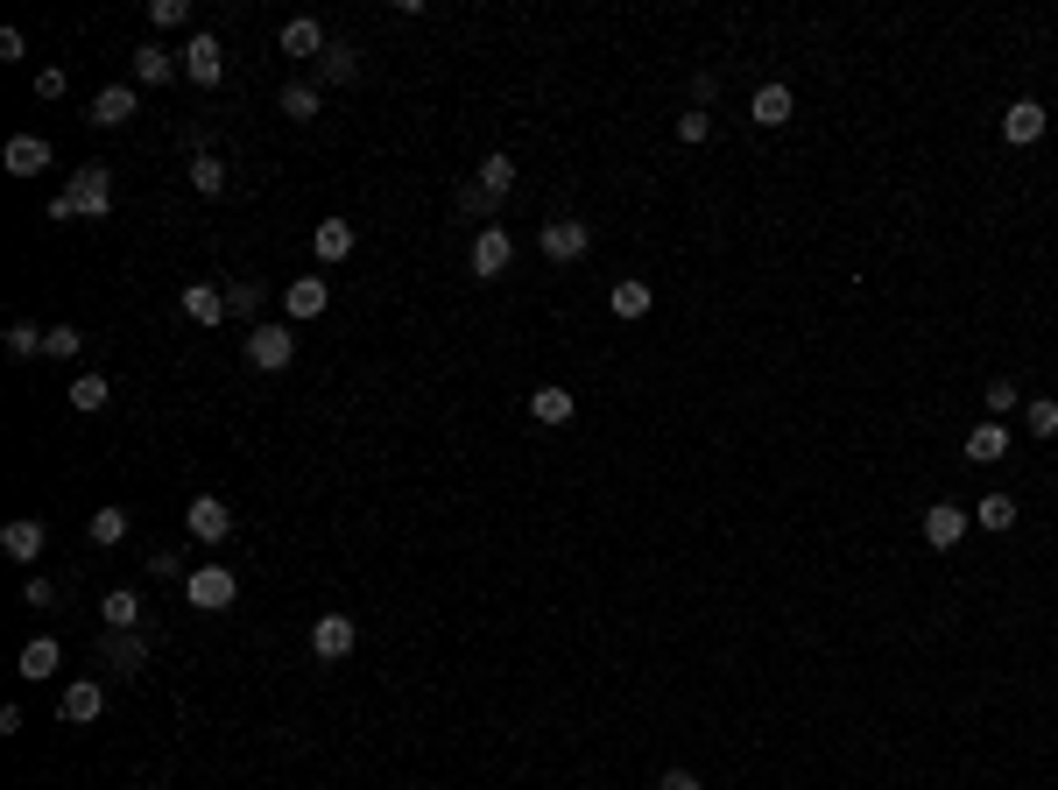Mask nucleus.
<instances>
[{
	"mask_svg": "<svg viewBox=\"0 0 1058 790\" xmlns=\"http://www.w3.org/2000/svg\"><path fill=\"white\" fill-rule=\"evenodd\" d=\"M184 600L198 607V615H227V607L241 600V579H233L227 564H198V572H184Z\"/></svg>",
	"mask_w": 1058,
	"mask_h": 790,
	"instance_id": "1",
	"label": "nucleus"
},
{
	"mask_svg": "<svg viewBox=\"0 0 1058 790\" xmlns=\"http://www.w3.org/2000/svg\"><path fill=\"white\" fill-rule=\"evenodd\" d=\"M247 367H262V375H276V367L296 361V332L290 325H247Z\"/></svg>",
	"mask_w": 1058,
	"mask_h": 790,
	"instance_id": "2",
	"label": "nucleus"
},
{
	"mask_svg": "<svg viewBox=\"0 0 1058 790\" xmlns=\"http://www.w3.org/2000/svg\"><path fill=\"white\" fill-rule=\"evenodd\" d=\"M64 198H71V212H78V219H107L113 212V177L99 170V162H93V170H71Z\"/></svg>",
	"mask_w": 1058,
	"mask_h": 790,
	"instance_id": "3",
	"label": "nucleus"
},
{
	"mask_svg": "<svg viewBox=\"0 0 1058 790\" xmlns=\"http://www.w3.org/2000/svg\"><path fill=\"white\" fill-rule=\"evenodd\" d=\"M353 643H361V629H353L346 615H318V621H311V657H318V664H346Z\"/></svg>",
	"mask_w": 1058,
	"mask_h": 790,
	"instance_id": "4",
	"label": "nucleus"
},
{
	"mask_svg": "<svg viewBox=\"0 0 1058 790\" xmlns=\"http://www.w3.org/2000/svg\"><path fill=\"white\" fill-rule=\"evenodd\" d=\"M99 664L113 670V678H142L148 670V643H142V629H107V643H99Z\"/></svg>",
	"mask_w": 1058,
	"mask_h": 790,
	"instance_id": "5",
	"label": "nucleus"
},
{
	"mask_svg": "<svg viewBox=\"0 0 1058 790\" xmlns=\"http://www.w3.org/2000/svg\"><path fill=\"white\" fill-rule=\"evenodd\" d=\"M536 247H544V262H579L593 247V227L586 219H550V227L536 233Z\"/></svg>",
	"mask_w": 1058,
	"mask_h": 790,
	"instance_id": "6",
	"label": "nucleus"
},
{
	"mask_svg": "<svg viewBox=\"0 0 1058 790\" xmlns=\"http://www.w3.org/2000/svg\"><path fill=\"white\" fill-rule=\"evenodd\" d=\"M177 57H184V78H191V85H205V93H212V85L227 78V50H219V36H191Z\"/></svg>",
	"mask_w": 1058,
	"mask_h": 790,
	"instance_id": "7",
	"label": "nucleus"
},
{
	"mask_svg": "<svg viewBox=\"0 0 1058 790\" xmlns=\"http://www.w3.org/2000/svg\"><path fill=\"white\" fill-rule=\"evenodd\" d=\"M509 262H515V241H509V227H481V233H473V276H481V282L509 276Z\"/></svg>",
	"mask_w": 1058,
	"mask_h": 790,
	"instance_id": "8",
	"label": "nucleus"
},
{
	"mask_svg": "<svg viewBox=\"0 0 1058 790\" xmlns=\"http://www.w3.org/2000/svg\"><path fill=\"white\" fill-rule=\"evenodd\" d=\"M184 530L198 536V544H227V536H233V509H227L219 495H198V501L184 509Z\"/></svg>",
	"mask_w": 1058,
	"mask_h": 790,
	"instance_id": "9",
	"label": "nucleus"
},
{
	"mask_svg": "<svg viewBox=\"0 0 1058 790\" xmlns=\"http://www.w3.org/2000/svg\"><path fill=\"white\" fill-rule=\"evenodd\" d=\"M57 713H64L71 727H93L99 713H107V684H99V678H71L64 698H57Z\"/></svg>",
	"mask_w": 1058,
	"mask_h": 790,
	"instance_id": "10",
	"label": "nucleus"
},
{
	"mask_svg": "<svg viewBox=\"0 0 1058 790\" xmlns=\"http://www.w3.org/2000/svg\"><path fill=\"white\" fill-rule=\"evenodd\" d=\"M1045 127H1051V113L1037 107V99H1017V107L1002 113V142H1009V148H1031V142H1045Z\"/></svg>",
	"mask_w": 1058,
	"mask_h": 790,
	"instance_id": "11",
	"label": "nucleus"
},
{
	"mask_svg": "<svg viewBox=\"0 0 1058 790\" xmlns=\"http://www.w3.org/2000/svg\"><path fill=\"white\" fill-rule=\"evenodd\" d=\"M0 170L8 177H42L50 170V142H42V134H14V142L0 148Z\"/></svg>",
	"mask_w": 1058,
	"mask_h": 790,
	"instance_id": "12",
	"label": "nucleus"
},
{
	"mask_svg": "<svg viewBox=\"0 0 1058 790\" xmlns=\"http://www.w3.org/2000/svg\"><path fill=\"white\" fill-rule=\"evenodd\" d=\"M325 304H332V282H325V276H296L290 290H282V311H290L296 325H304V318H325Z\"/></svg>",
	"mask_w": 1058,
	"mask_h": 790,
	"instance_id": "13",
	"label": "nucleus"
},
{
	"mask_svg": "<svg viewBox=\"0 0 1058 790\" xmlns=\"http://www.w3.org/2000/svg\"><path fill=\"white\" fill-rule=\"evenodd\" d=\"M791 113H798L791 85H755V99H749V121H755V127H783Z\"/></svg>",
	"mask_w": 1058,
	"mask_h": 790,
	"instance_id": "14",
	"label": "nucleus"
},
{
	"mask_svg": "<svg viewBox=\"0 0 1058 790\" xmlns=\"http://www.w3.org/2000/svg\"><path fill=\"white\" fill-rule=\"evenodd\" d=\"M177 71H184V57L162 50V42H142V50H134V85H170Z\"/></svg>",
	"mask_w": 1058,
	"mask_h": 790,
	"instance_id": "15",
	"label": "nucleus"
},
{
	"mask_svg": "<svg viewBox=\"0 0 1058 790\" xmlns=\"http://www.w3.org/2000/svg\"><path fill=\"white\" fill-rule=\"evenodd\" d=\"M966 523H974L966 509H952V501H938V509H925V544H932V550H952V544L966 536Z\"/></svg>",
	"mask_w": 1058,
	"mask_h": 790,
	"instance_id": "16",
	"label": "nucleus"
},
{
	"mask_svg": "<svg viewBox=\"0 0 1058 790\" xmlns=\"http://www.w3.org/2000/svg\"><path fill=\"white\" fill-rule=\"evenodd\" d=\"M177 304H184V318H198V325H219V318H227V290H219V282H184V296H177Z\"/></svg>",
	"mask_w": 1058,
	"mask_h": 790,
	"instance_id": "17",
	"label": "nucleus"
},
{
	"mask_svg": "<svg viewBox=\"0 0 1058 790\" xmlns=\"http://www.w3.org/2000/svg\"><path fill=\"white\" fill-rule=\"evenodd\" d=\"M649 304H657V290H649L643 276H629V282H615V290H607V311H615V318H649Z\"/></svg>",
	"mask_w": 1058,
	"mask_h": 790,
	"instance_id": "18",
	"label": "nucleus"
},
{
	"mask_svg": "<svg viewBox=\"0 0 1058 790\" xmlns=\"http://www.w3.org/2000/svg\"><path fill=\"white\" fill-rule=\"evenodd\" d=\"M93 127H127L134 121V85H107V93L93 99V113H85Z\"/></svg>",
	"mask_w": 1058,
	"mask_h": 790,
	"instance_id": "19",
	"label": "nucleus"
},
{
	"mask_svg": "<svg viewBox=\"0 0 1058 790\" xmlns=\"http://www.w3.org/2000/svg\"><path fill=\"white\" fill-rule=\"evenodd\" d=\"M42 536H50V530H42L36 515H22V523L0 530V550H8V558H22V564H36L42 558Z\"/></svg>",
	"mask_w": 1058,
	"mask_h": 790,
	"instance_id": "20",
	"label": "nucleus"
},
{
	"mask_svg": "<svg viewBox=\"0 0 1058 790\" xmlns=\"http://www.w3.org/2000/svg\"><path fill=\"white\" fill-rule=\"evenodd\" d=\"M325 28L311 22V14H296V22H282V57H325Z\"/></svg>",
	"mask_w": 1058,
	"mask_h": 790,
	"instance_id": "21",
	"label": "nucleus"
},
{
	"mask_svg": "<svg viewBox=\"0 0 1058 790\" xmlns=\"http://www.w3.org/2000/svg\"><path fill=\"white\" fill-rule=\"evenodd\" d=\"M99 621H107V629H142V593H134V586H113L107 593V600H99Z\"/></svg>",
	"mask_w": 1058,
	"mask_h": 790,
	"instance_id": "22",
	"label": "nucleus"
},
{
	"mask_svg": "<svg viewBox=\"0 0 1058 790\" xmlns=\"http://www.w3.org/2000/svg\"><path fill=\"white\" fill-rule=\"evenodd\" d=\"M276 107H282V121H318L325 93H318L311 78H296V85H282V93H276Z\"/></svg>",
	"mask_w": 1058,
	"mask_h": 790,
	"instance_id": "23",
	"label": "nucleus"
},
{
	"mask_svg": "<svg viewBox=\"0 0 1058 790\" xmlns=\"http://www.w3.org/2000/svg\"><path fill=\"white\" fill-rule=\"evenodd\" d=\"M311 255H318L325 268H332V262H346V255H353V227H346V219H325V227L311 233Z\"/></svg>",
	"mask_w": 1058,
	"mask_h": 790,
	"instance_id": "24",
	"label": "nucleus"
},
{
	"mask_svg": "<svg viewBox=\"0 0 1058 790\" xmlns=\"http://www.w3.org/2000/svg\"><path fill=\"white\" fill-rule=\"evenodd\" d=\"M572 410H579V402H572V389H558V381H544V389L530 396V416H536V424H572Z\"/></svg>",
	"mask_w": 1058,
	"mask_h": 790,
	"instance_id": "25",
	"label": "nucleus"
},
{
	"mask_svg": "<svg viewBox=\"0 0 1058 790\" xmlns=\"http://www.w3.org/2000/svg\"><path fill=\"white\" fill-rule=\"evenodd\" d=\"M318 71H325V85H353L361 78V50H353V42H325Z\"/></svg>",
	"mask_w": 1058,
	"mask_h": 790,
	"instance_id": "26",
	"label": "nucleus"
},
{
	"mask_svg": "<svg viewBox=\"0 0 1058 790\" xmlns=\"http://www.w3.org/2000/svg\"><path fill=\"white\" fill-rule=\"evenodd\" d=\"M473 184H481L487 198L501 205V198H509V191H515V162H509V156H501V148H495V156H487L481 170H473Z\"/></svg>",
	"mask_w": 1058,
	"mask_h": 790,
	"instance_id": "27",
	"label": "nucleus"
},
{
	"mask_svg": "<svg viewBox=\"0 0 1058 790\" xmlns=\"http://www.w3.org/2000/svg\"><path fill=\"white\" fill-rule=\"evenodd\" d=\"M1002 452H1009V424H995V416H988V424L966 430V459H981V466H988V459H1002Z\"/></svg>",
	"mask_w": 1058,
	"mask_h": 790,
	"instance_id": "28",
	"label": "nucleus"
},
{
	"mask_svg": "<svg viewBox=\"0 0 1058 790\" xmlns=\"http://www.w3.org/2000/svg\"><path fill=\"white\" fill-rule=\"evenodd\" d=\"M8 353H14V361H36V353H50V332L28 325V318H14L8 325Z\"/></svg>",
	"mask_w": 1058,
	"mask_h": 790,
	"instance_id": "29",
	"label": "nucleus"
},
{
	"mask_svg": "<svg viewBox=\"0 0 1058 790\" xmlns=\"http://www.w3.org/2000/svg\"><path fill=\"white\" fill-rule=\"evenodd\" d=\"M974 523H981V530H995V536L1017 530V501H1009V495H981V501H974Z\"/></svg>",
	"mask_w": 1058,
	"mask_h": 790,
	"instance_id": "30",
	"label": "nucleus"
},
{
	"mask_svg": "<svg viewBox=\"0 0 1058 790\" xmlns=\"http://www.w3.org/2000/svg\"><path fill=\"white\" fill-rule=\"evenodd\" d=\"M57 664H64V649H57V635H36V643L22 649V678H50Z\"/></svg>",
	"mask_w": 1058,
	"mask_h": 790,
	"instance_id": "31",
	"label": "nucleus"
},
{
	"mask_svg": "<svg viewBox=\"0 0 1058 790\" xmlns=\"http://www.w3.org/2000/svg\"><path fill=\"white\" fill-rule=\"evenodd\" d=\"M113 402V389H107V375H78L71 381V410H85V416H99Z\"/></svg>",
	"mask_w": 1058,
	"mask_h": 790,
	"instance_id": "32",
	"label": "nucleus"
},
{
	"mask_svg": "<svg viewBox=\"0 0 1058 790\" xmlns=\"http://www.w3.org/2000/svg\"><path fill=\"white\" fill-rule=\"evenodd\" d=\"M191 191H198V198H219V191H227V162H219V156H191Z\"/></svg>",
	"mask_w": 1058,
	"mask_h": 790,
	"instance_id": "33",
	"label": "nucleus"
},
{
	"mask_svg": "<svg viewBox=\"0 0 1058 790\" xmlns=\"http://www.w3.org/2000/svg\"><path fill=\"white\" fill-rule=\"evenodd\" d=\"M1023 424H1031V438H1058V396H1031L1023 402Z\"/></svg>",
	"mask_w": 1058,
	"mask_h": 790,
	"instance_id": "34",
	"label": "nucleus"
},
{
	"mask_svg": "<svg viewBox=\"0 0 1058 790\" xmlns=\"http://www.w3.org/2000/svg\"><path fill=\"white\" fill-rule=\"evenodd\" d=\"M85 530H93V544H99V550L127 544V509H99V515H93V523H85Z\"/></svg>",
	"mask_w": 1058,
	"mask_h": 790,
	"instance_id": "35",
	"label": "nucleus"
},
{
	"mask_svg": "<svg viewBox=\"0 0 1058 790\" xmlns=\"http://www.w3.org/2000/svg\"><path fill=\"white\" fill-rule=\"evenodd\" d=\"M262 311V282H227V318H255Z\"/></svg>",
	"mask_w": 1058,
	"mask_h": 790,
	"instance_id": "36",
	"label": "nucleus"
},
{
	"mask_svg": "<svg viewBox=\"0 0 1058 790\" xmlns=\"http://www.w3.org/2000/svg\"><path fill=\"white\" fill-rule=\"evenodd\" d=\"M981 402H988V416H995V424H1002V416L1017 410L1023 396H1017V381H1009V375H995V381H988V396H981Z\"/></svg>",
	"mask_w": 1058,
	"mask_h": 790,
	"instance_id": "37",
	"label": "nucleus"
},
{
	"mask_svg": "<svg viewBox=\"0 0 1058 790\" xmlns=\"http://www.w3.org/2000/svg\"><path fill=\"white\" fill-rule=\"evenodd\" d=\"M78 353H85L78 325H50V361H78Z\"/></svg>",
	"mask_w": 1058,
	"mask_h": 790,
	"instance_id": "38",
	"label": "nucleus"
},
{
	"mask_svg": "<svg viewBox=\"0 0 1058 790\" xmlns=\"http://www.w3.org/2000/svg\"><path fill=\"white\" fill-rule=\"evenodd\" d=\"M148 22H156V28H184L191 22V0H148Z\"/></svg>",
	"mask_w": 1058,
	"mask_h": 790,
	"instance_id": "39",
	"label": "nucleus"
},
{
	"mask_svg": "<svg viewBox=\"0 0 1058 790\" xmlns=\"http://www.w3.org/2000/svg\"><path fill=\"white\" fill-rule=\"evenodd\" d=\"M452 205H459V219H495V198H487L481 184H466V191H459Z\"/></svg>",
	"mask_w": 1058,
	"mask_h": 790,
	"instance_id": "40",
	"label": "nucleus"
},
{
	"mask_svg": "<svg viewBox=\"0 0 1058 790\" xmlns=\"http://www.w3.org/2000/svg\"><path fill=\"white\" fill-rule=\"evenodd\" d=\"M706 134H713V113H706V107L678 113V142H706Z\"/></svg>",
	"mask_w": 1058,
	"mask_h": 790,
	"instance_id": "41",
	"label": "nucleus"
},
{
	"mask_svg": "<svg viewBox=\"0 0 1058 790\" xmlns=\"http://www.w3.org/2000/svg\"><path fill=\"white\" fill-rule=\"evenodd\" d=\"M36 99H64V71H57V64L36 71Z\"/></svg>",
	"mask_w": 1058,
	"mask_h": 790,
	"instance_id": "42",
	"label": "nucleus"
},
{
	"mask_svg": "<svg viewBox=\"0 0 1058 790\" xmlns=\"http://www.w3.org/2000/svg\"><path fill=\"white\" fill-rule=\"evenodd\" d=\"M0 57H8V64H14V57H28V36H22V28H0Z\"/></svg>",
	"mask_w": 1058,
	"mask_h": 790,
	"instance_id": "43",
	"label": "nucleus"
},
{
	"mask_svg": "<svg viewBox=\"0 0 1058 790\" xmlns=\"http://www.w3.org/2000/svg\"><path fill=\"white\" fill-rule=\"evenodd\" d=\"M657 790H698V777H692V769H664Z\"/></svg>",
	"mask_w": 1058,
	"mask_h": 790,
	"instance_id": "44",
	"label": "nucleus"
},
{
	"mask_svg": "<svg viewBox=\"0 0 1058 790\" xmlns=\"http://www.w3.org/2000/svg\"><path fill=\"white\" fill-rule=\"evenodd\" d=\"M22 593H28V607H50V600H57V586H50V579H28Z\"/></svg>",
	"mask_w": 1058,
	"mask_h": 790,
	"instance_id": "45",
	"label": "nucleus"
},
{
	"mask_svg": "<svg viewBox=\"0 0 1058 790\" xmlns=\"http://www.w3.org/2000/svg\"><path fill=\"white\" fill-rule=\"evenodd\" d=\"M148 564H156V579H177V572H184V558H177V550H156Z\"/></svg>",
	"mask_w": 1058,
	"mask_h": 790,
	"instance_id": "46",
	"label": "nucleus"
}]
</instances>
